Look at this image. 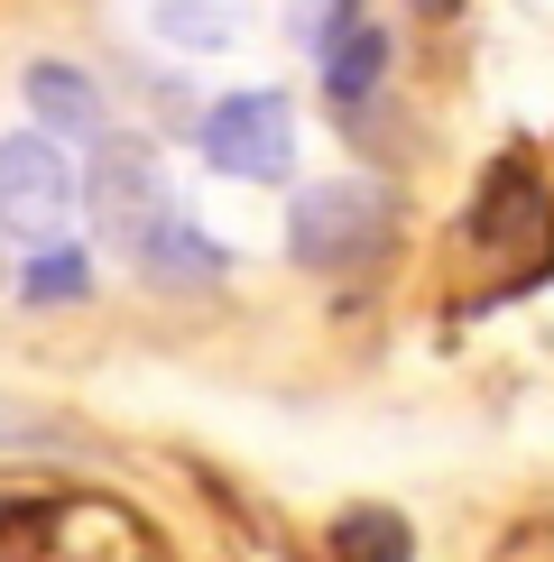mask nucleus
Segmentation results:
<instances>
[{
	"mask_svg": "<svg viewBox=\"0 0 554 562\" xmlns=\"http://www.w3.org/2000/svg\"><path fill=\"white\" fill-rule=\"evenodd\" d=\"M157 29H167L176 46H222L231 10H213V0H157Z\"/></svg>",
	"mask_w": 554,
	"mask_h": 562,
	"instance_id": "9b49d317",
	"label": "nucleus"
},
{
	"mask_svg": "<svg viewBox=\"0 0 554 562\" xmlns=\"http://www.w3.org/2000/svg\"><path fill=\"white\" fill-rule=\"evenodd\" d=\"M203 167H222V176H241V184H277L296 167V111H287V92H231V102L203 111Z\"/></svg>",
	"mask_w": 554,
	"mask_h": 562,
	"instance_id": "20e7f679",
	"label": "nucleus"
},
{
	"mask_svg": "<svg viewBox=\"0 0 554 562\" xmlns=\"http://www.w3.org/2000/svg\"><path fill=\"white\" fill-rule=\"evenodd\" d=\"M0 425H10V415H0Z\"/></svg>",
	"mask_w": 554,
	"mask_h": 562,
	"instance_id": "ddd939ff",
	"label": "nucleus"
},
{
	"mask_svg": "<svg viewBox=\"0 0 554 562\" xmlns=\"http://www.w3.org/2000/svg\"><path fill=\"white\" fill-rule=\"evenodd\" d=\"M138 268H148L157 286H213V277H222V249L203 240L185 213H167V222H157V240L138 249Z\"/></svg>",
	"mask_w": 554,
	"mask_h": 562,
	"instance_id": "6e6552de",
	"label": "nucleus"
},
{
	"mask_svg": "<svg viewBox=\"0 0 554 562\" xmlns=\"http://www.w3.org/2000/svg\"><path fill=\"white\" fill-rule=\"evenodd\" d=\"M29 111H37L46 138H102V92H92L84 65L37 56V65H29Z\"/></svg>",
	"mask_w": 554,
	"mask_h": 562,
	"instance_id": "423d86ee",
	"label": "nucleus"
},
{
	"mask_svg": "<svg viewBox=\"0 0 554 562\" xmlns=\"http://www.w3.org/2000/svg\"><path fill=\"white\" fill-rule=\"evenodd\" d=\"M19 295H29V304H84V295H92L84 249H37L29 277H19Z\"/></svg>",
	"mask_w": 554,
	"mask_h": 562,
	"instance_id": "9d476101",
	"label": "nucleus"
},
{
	"mask_svg": "<svg viewBox=\"0 0 554 562\" xmlns=\"http://www.w3.org/2000/svg\"><path fill=\"white\" fill-rule=\"evenodd\" d=\"M75 203H84V184L65 167V138H46V130L0 138V231H19L29 249H65Z\"/></svg>",
	"mask_w": 554,
	"mask_h": 562,
	"instance_id": "f03ea898",
	"label": "nucleus"
},
{
	"mask_svg": "<svg viewBox=\"0 0 554 562\" xmlns=\"http://www.w3.org/2000/svg\"><path fill=\"white\" fill-rule=\"evenodd\" d=\"M84 203H92V222H102V240L121 249V259H138V249L157 240V222L176 213L148 138H102V148H92V176H84Z\"/></svg>",
	"mask_w": 554,
	"mask_h": 562,
	"instance_id": "7ed1b4c3",
	"label": "nucleus"
},
{
	"mask_svg": "<svg viewBox=\"0 0 554 562\" xmlns=\"http://www.w3.org/2000/svg\"><path fill=\"white\" fill-rule=\"evenodd\" d=\"M388 240H398V203H388L369 176L306 184L296 213H287V249H296V268H314V277H361V268H379Z\"/></svg>",
	"mask_w": 554,
	"mask_h": 562,
	"instance_id": "f257e3e1",
	"label": "nucleus"
},
{
	"mask_svg": "<svg viewBox=\"0 0 554 562\" xmlns=\"http://www.w3.org/2000/svg\"><path fill=\"white\" fill-rule=\"evenodd\" d=\"M472 231H480L490 249L508 240V231H527V240H536L545 259H554V203H545V184L527 176L518 157H508V167H499L490 184H480V213H472Z\"/></svg>",
	"mask_w": 554,
	"mask_h": 562,
	"instance_id": "39448f33",
	"label": "nucleus"
},
{
	"mask_svg": "<svg viewBox=\"0 0 554 562\" xmlns=\"http://www.w3.org/2000/svg\"><path fill=\"white\" fill-rule=\"evenodd\" d=\"M416 10H425V19H453V10H462V0H416Z\"/></svg>",
	"mask_w": 554,
	"mask_h": 562,
	"instance_id": "f8f14e48",
	"label": "nucleus"
},
{
	"mask_svg": "<svg viewBox=\"0 0 554 562\" xmlns=\"http://www.w3.org/2000/svg\"><path fill=\"white\" fill-rule=\"evenodd\" d=\"M379 75H388V37L369 29L361 10L333 19V29H323V92H333L342 111H361L369 92H379Z\"/></svg>",
	"mask_w": 554,
	"mask_h": 562,
	"instance_id": "0eeeda50",
	"label": "nucleus"
},
{
	"mask_svg": "<svg viewBox=\"0 0 554 562\" xmlns=\"http://www.w3.org/2000/svg\"><path fill=\"white\" fill-rule=\"evenodd\" d=\"M333 562H416V526L398 507H342L333 517Z\"/></svg>",
	"mask_w": 554,
	"mask_h": 562,
	"instance_id": "1a4fd4ad",
	"label": "nucleus"
}]
</instances>
